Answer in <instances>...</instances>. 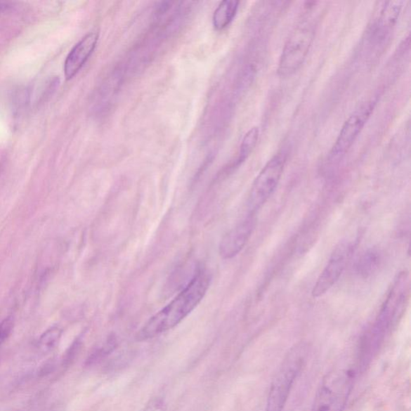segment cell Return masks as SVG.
<instances>
[{
	"mask_svg": "<svg viewBox=\"0 0 411 411\" xmlns=\"http://www.w3.org/2000/svg\"><path fill=\"white\" fill-rule=\"evenodd\" d=\"M210 283V275L204 270H199L188 286L138 332L137 341L153 339L181 323L204 299Z\"/></svg>",
	"mask_w": 411,
	"mask_h": 411,
	"instance_id": "obj_1",
	"label": "cell"
},
{
	"mask_svg": "<svg viewBox=\"0 0 411 411\" xmlns=\"http://www.w3.org/2000/svg\"><path fill=\"white\" fill-rule=\"evenodd\" d=\"M358 373L357 359L336 365L325 376L311 411H344Z\"/></svg>",
	"mask_w": 411,
	"mask_h": 411,
	"instance_id": "obj_2",
	"label": "cell"
},
{
	"mask_svg": "<svg viewBox=\"0 0 411 411\" xmlns=\"http://www.w3.org/2000/svg\"><path fill=\"white\" fill-rule=\"evenodd\" d=\"M305 344L292 348L275 374L270 387L266 411H283L298 376L305 367L308 357Z\"/></svg>",
	"mask_w": 411,
	"mask_h": 411,
	"instance_id": "obj_3",
	"label": "cell"
},
{
	"mask_svg": "<svg viewBox=\"0 0 411 411\" xmlns=\"http://www.w3.org/2000/svg\"><path fill=\"white\" fill-rule=\"evenodd\" d=\"M410 295V275L403 271L397 275L382 305L374 323L368 330L373 339L384 342L386 334L399 318L407 305Z\"/></svg>",
	"mask_w": 411,
	"mask_h": 411,
	"instance_id": "obj_4",
	"label": "cell"
},
{
	"mask_svg": "<svg viewBox=\"0 0 411 411\" xmlns=\"http://www.w3.org/2000/svg\"><path fill=\"white\" fill-rule=\"evenodd\" d=\"M316 34V24L312 20H304L287 39L280 55L278 74L280 77L294 75L305 62Z\"/></svg>",
	"mask_w": 411,
	"mask_h": 411,
	"instance_id": "obj_5",
	"label": "cell"
},
{
	"mask_svg": "<svg viewBox=\"0 0 411 411\" xmlns=\"http://www.w3.org/2000/svg\"><path fill=\"white\" fill-rule=\"evenodd\" d=\"M286 162L287 154L285 151H280L259 173L247 199L249 214H256L273 195L282 177Z\"/></svg>",
	"mask_w": 411,
	"mask_h": 411,
	"instance_id": "obj_6",
	"label": "cell"
},
{
	"mask_svg": "<svg viewBox=\"0 0 411 411\" xmlns=\"http://www.w3.org/2000/svg\"><path fill=\"white\" fill-rule=\"evenodd\" d=\"M375 105L374 100L367 101L347 118L332 148L330 153L332 161L339 160L350 150L372 115Z\"/></svg>",
	"mask_w": 411,
	"mask_h": 411,
	"instance_id": "obj_7",
	"label": "cell"
},
{
	"mask_svg": "<svg viewBox=\"0 0 411 411\" xmlns=\"http://www.w3.org/2000/svg\"><path fill=\"white\" fill-rule=\"evenodd\" d=\"M353 245L347 240L341 241L332 253L330 260L314 285L312 295L314 298L324 296L336 285L352 255Z\"/></svg>",
	"mask_w": 411,
	"mask_h": 411,
	"instance_id": "obj_8",
	"label": "cell"
},
{
	"mask_svg": "<svg viewBox=\"0 0 411 411\" xmlns=\"http://www.w3.org/2000/svg\"><path fill=\"white\" fill-rule=\"evenodd\" d=\"M403 1H386L379 3L372 22L369 27V37L375 44H382L391 34L400 17Z\"/></svg>",
	"mask_w": 411,
	"mask_h": 411,
	"instance_id": "obj_9",
	"label": "cell"
},
{
	"mask_svg": "<svg viewBox=\"0 0 411 411\" xmlns=\"http://www.w3.org/2000/svg\"><path fill=\"white\" fill-rule=\"evenodd\" d=\"M256 226V214H249L223 236L219 244V255L224 260L237 256L244 249Z\"/></svg>",
	"mask_w": 411,
	"mask_h": 411,
	"instance_id": "obj_10",
	"label": "cell"
},
{
	"mask_svg": "<svg viewBox=\"0 0 411 411\" xmlns=\"http://www.w3.org/2000/svg\"><path fill=\"white\" fill-rule=\"evenodd\" d=\"M98 39V32H90L72 49L65 63V75L67 80L74 77L82 69L97 47Z\"/></svg>",
	"mask_w": 411,
	"mask_h": 411,
	"instance_id": "obj_11",
	"label": "cell"
},
{
	"mask_svg": "<svg viewBox=\"0 0 411 411\" xmlns=\"http://www.w3.org/2000/svg\"><path fill=\"white\" fill-rule=\"evenodd\" d=\"M239 1L225 0L218 6L214 13L213 26L217 31H222L233 21L239 9Z\"/></svg>",
	"mask_w": 411,
	"mask_h": 411,
	"instance_id": "obj_12",
	"label": "cell"
},
{
	"mask_svg": "<svg viewBox=\"0 0 411 411\" xmlns=\"http://www.w3.org/2000/svg\"><path fill=\"white\" fill-rule=\"evenodd\" d=\"M259 138H260V129L256 126L251 128L245 133L240 146L239 156L235 162V166H240L252 155L256 148Z\"/></svg>",
	"mask_w": 411,
	"mask_h": 411,
	"instance_id": "obj_13",
	"label": "cell"
},
{
	"mask_svg": "<svg viewBox=\"0 0 411 411\" xmlns=\"http://www.w3.org/2000/svg\"><path fill=\"white\" fill-rule=\"evenodd\" d=\"M379 263V253L374 249L368 250L359 259L357 263V272L363 278H367L375 273Z\"/></svg>",
	"mask_w": 411,
	"mask_h": 411,
	"instance_id": "obj_14",
	"label": "cell"
},
{
	"mask_svg": "<svg viewBox=\"0 0 411 411\" xmlns=\"http://www.w3.org/2000/svg\"><path fill=\"white\" fill-rule=\"evenodd\" d=\"M62 330L58 327L48 330L39 340V347L43 352L52 350L60 339Z\"/></svg>",
	"mask_w": 411,
	"mask_h": 411,
	"instance_id": "obj_15",
	"label": "cell"
},
{
	"mask_svg": "<svg viewBox=\"0 0 411 411\" xmlns=\"http://www.w3.org/2000/svg\"><path fill=\"white\" fill-rule=\"evenodd\" d=\"M14 322L13 318H8L0 323V346L10 336L11 331L13 330Z\"/></svg>",
	"mask_w": 411,
	"mask_h": 411,
	"instance_id": "obj_16",
	"label": "cell"
},
{
	"mask_svg": "<svg viewBox=\"0 0 411 411\" xmlns=\"http://www.w3.org/2000/svg\"><path fill=\"white\" fill-rule=\"evenodd\" d=\"M165 401L161 398H155L150 401L144 411H166Z\"/></svg>",
	"mask_w": 411,
	"mask_h": 411,
	"instance_id": "obj_17",
	"label": "cell"
},
{
	"mask_svg": "<svg viewBox=\"0 0 411 411\" xmlns=\"http://www.w3.org/2000/svg\"><path fill=\"white\" fill-rule=\"evenodd\" d=\"M8 7V4L6 3H0V11L7 9Z\"/></svg>",
	"mask_w": 411,
	"mask_h": 411,
	"instance_id": "obj_18",
	"label": "cell"
}]
</instances>
